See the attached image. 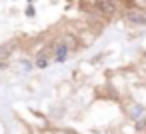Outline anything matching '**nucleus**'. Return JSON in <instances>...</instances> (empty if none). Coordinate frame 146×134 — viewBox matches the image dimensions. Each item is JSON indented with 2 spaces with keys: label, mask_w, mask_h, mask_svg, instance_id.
Listing matches in <instances>:
<instances>
[{
  "label": "nucleus",
  "mask_w": 146,
  "mask_h": 134,
  "mask_svg": "<svg viewBox=\"0 0 146 134\" xmlns=\"http://www.w3.org/2000/svg\"><path fill=\"white\" fill-rule=\"evenodd\" d=\"M124 20H126L128 24H132V26H144V24H146V16H144L142 12H134V10L126 12Z\"/></svg>",
  "instance_id": "obj_1"
},
{
  "label": "nucleus",
  "mask_w": 146,
  "mask_h": 134,
  "mask_svg": "<svg viewBox=\"0 0 146 134\" xmlns=\"http://www.w3.org/2000/svg\"><path fill=\"white\" fill-rule=\"evenodd\" d=\"M96 4H98V10L102 14H106V16L114 14V10H116V4L112 2V0H96Z\"/></svg>",
  "instance_id": "obj_2"
},
{
  "label": "nucleus",
  "mask_w": 146,
  "mask_h": 134,
  "mask_svg": "<svg viewBox=\"0 0 146 134\" xmlns=\"http://www.w3.org/2000/svg\"><path fill=\"white\" fill-rule=\"evenodd\" d=\"M68 48H70V46H66V44H60V46L56 48V60H58V62H64V60H66Z\"/></svg>",
  "instance_id": "obj_3"
},
{
  "label": "nucleus",
  "mask_w": 146,
  "mask_h": 134,
  "mask_svg": "<svg viewBox=\"0 0 146 134\" xmlns=\"http://www.w3.org/2000/svg\"><path fill=\"white\" fill-rule=\"evenodd\" d=\"M36 64H38V66H40V68H44V66H48V58H44V56H40V58H38V62H36Z\"/></svg>",
  "instance_id": "obj_4"
},
{
  "label": "nucleus",
  "mask_w": 146,
  "mask_h": 134,
  "mask_svg": "<svg viewBox=\"0 0 146 134\" xmlns=\"http://www.w3.org/2000/svg\"><path fill=\"white\" fill-rule=\"evenodd\" d=\"M136 128H138V130H146V118H144L142 122L138 120V122H136Z\"/></svg>",
  "instance_id": "obj_5"
},
{
  "label": "nucleus",
  "mask_w": 146,
  "mask_h": 134,
  "mask_svg": "<svg viewBox=\"0 0 146 134\" xmlns=\"http://www.w3.org/2000/svg\"><path fill=\"white\" fill-rule=\"evenodd\" d=\"M26 16H34V8H32V6L26 8Z\"/></svg>",
  "instance_id": "obj_6"
}]
</instances>
